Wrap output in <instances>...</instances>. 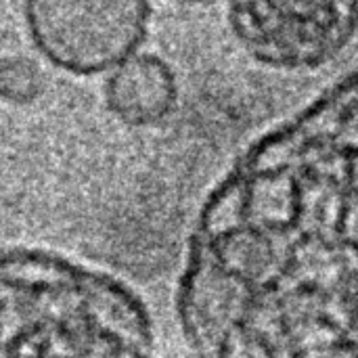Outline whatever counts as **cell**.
I'll list each match as a JSON object with an SVG mask.
<instances>
[{"label": "cell", "instance_id": "cell-1", "mask_svg": "<svg viewBox=\"0 0 358 358\" xmlns=\"http://www.w3.org/2000/svg\"><path fill=\"white\" fill-rule=\"evenodd\" d=\"M27 31L55 67L73 76L107 73L141 48L149 0H25Z\"/></svg>", "mask_w": 358, "mask_h": 358}, {"label": "cell", "instance_id": "cell-2", "mask_svg": "<svg viewBox=\"0 0 358 358\" xmlns=\"http://www.w3.org/2000/svg\"><path fill=\"white\" fill-rule=\"evenodd\" d=\"M229 21L248 52L275 69L336 61L358 31V0H229Z\"/></svg>", "mask_w": 358, "mask_h": 358}, {"label": "cell", "instance_id": "cell-3", "mask_svg": "<svg viewBox=\"0 0 358 358\" xmlns=\"http://www.w3.org/2000/svg\"><path fill=\"white\" fill-rule=\"evenodd\" d=\"M103 96L107 109L122 124L149 128L174 111L178 82L162 57L134 50L105 73Z\"/></svg>", "mask_w": 358, "mask_h": 358}, {"label": "cell", "instance_id": "cell-4", "mask_svg": "<svg viewBox=\"0 0 358 358\" xmlns=\"http://www.w3.org/2000/svg\"><path fill=\"white\" fill-rule=\"evenodd\" d=\"M46 90V73L38 61L13 55L0 59V99L15 105L27 107L36 103Z\"/></svg>", "mask_w": 358, "mask_h": 358}, {"label": "cell", "instance_id": "cell-5", "mask_svg": "<svg viewBox=\"0 0 358 358\" xmlns=\"http://www.w3.org/2000/svg\"><path fill=\"white\" fill-rule=\"evenodd\" d=\"M176 2H180V4H208L212 0H176Z\"/></svg>", "mask_w": 358, "mask_h": 358}]
</instances>
